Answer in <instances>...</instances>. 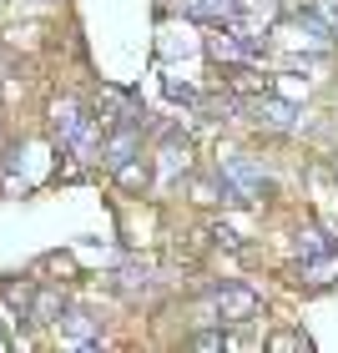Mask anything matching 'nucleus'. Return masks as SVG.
<instances>
[{
    "instance_id": "obj_1",
    "label": "nucleus",
    "mask_w": 338,
    "mask_h": 353,
    "mask_svg": "<svg viewBox=\"0 0 338 353\" xmlns=\"http://www.w3.org/2000/svg\"><path fill=\"white\" fill-rule=\"evenodd\" d=\"M51 132H56L61 147H71L76 157H86V162H91V152H96V121H91L76 101H61V106H56Z\"/></svg>"
},
{
    "instance_id": "obj_2",
    "label": "nucleus",
    "mask_w": 338,
    "mask_h": 353,
    "mask_svg": "<svg viewBox=\"0 0 338 353\" xmlns=\"http://www.w3.org/2000/svg\"><path fill=\"white\" fill-rule=\"evenodd\" d=\"M222 197L228 202H257L263 197V167L252 157H228L222 162Z\"/></svg>"
},
{
    "instance_id": "obj_3",
    "label": "nucleus",
    "mask_w": 338,
    "mask_h": 353,
    "mask_svg": "<svg viewBox=\"0 0 338 353\" xmlns=\"http://www.w3.org/2000/svg\"><path fill=\"white\" fill-rule=\"evenodd\" d=\"M207 303H212L217 323H248V318H257V293L243 283H222L207 293Z\"/></svg>"
},
{
    "instance_id": "obj_4",
    "label": "nucleus",
    "mask_w": 338,
    "mask_h": 353,
    "mask_svg": "<svg viewBox=\"0 0 338 353\" xmlns=\"http://www.w3.org/2000/svg\"><path fill=\"white\" fill-rule=\"evenodd\" d=\"M248 111H252L257 126H272V132H288V126L298 121V106L288 101V96H252Z\"/></svg>"
},
{
    "instance_id": "obj_5",
    "label": "nucleus",
    "mask_w": 338,
    "mask_h": 353,
    "mask_svg": "<svg viewBox=\"0 0 338 353\" xmlns=\"http://www.w3.org/2000/svg\"><path fill=\"white\" fill-rule=\"evenodd\" d=\"M61 328H66V339L81 343V348H96V343H101V318H91L86 308H71L66 318H61Z\"/></svg>"
},
{
    "instance_id": "obj_6",
    "label": "nucleus",
    "mask_w": 338,
    "mask_h": 353,
    "mask_svg": "<svg viewBox=\"0 0 338 353\" xmlns=\"http://www.w3.org/2000/svg\"><path fill=\"white\" fill-rule=\"evenodd\" d=\"M101 152H106V167H126L137 157V121H126L121 132H111V141H106Z\"/></svg>"
},
{
    "instance_id": "obj_7",
    "label": "nucleus",
    "mask_w": 338,
    "mask_h": 353,
    "mask_svg": "<svg viewBox=\"0 0 338 353\" xmlns=\"http://www.w3.org/2000/svg\"><path fill=\"white\" fill-rule=\"evenodd\" d=\"M197 21H207V26H228V21H237V0H192L187 6Z\"/></svg>"
},
{
    "instance_id": "obj_8",
    "label": "nucleus",
    "mask_w": 338,
    "mask_h": 353,
    "mask_svg": "<svg viewBox=\"0 0 338 353\" xmlns=\"http://www.w3.org/2000/svg\"><path fill=\"white\" fill-rule=\"evenodd\" d=\"M147 288H152V268H147V263H126V268H121V293H126V298L147 293Z\"/></svg>"
},
{
    "instance_id": "obj_9",
    "label": "nucleus",
    "mask_w": 338,
    "mask_h": 353,
    "mask_svg": "<svg viewBox=\"0 0 338 353\" xmlns=\"http://www.w3.org/2000/svg\"><path fill=\"white\" fill-rule=\"evenodd\" d=\"M303 263H308V283H333V272H338L333 248H328V252H318V258H303Z\"/></svg>"
},
{
    "instance_id": "obj_10",
    "label": "nucleus",
    "mask_w": 338,
    "mask_h": 353,
    "mask_svg": "<svg viewBox=\"0 0 338 353\" xmlns=\"http://www.w3.org/2000/svg\"><path fill=\"white\" fill-rule=\"evenodd\" d=\"M177 172H187V141L182 147H177V141L162 147V176H177Z\"/></svg>"
},
{
    "instance_id": "obj_11",
    "label": "nucleus",
    "mask_w": 338,
    "mask_h": 353,
    "mask_svg": "<svg viewBox=\"0 0 338 353\" xmlns=\"http://www.w3.org/2000/svg\"><path fill=\"white\" fill-rule=\"evenodd\" d=\"M333 243L318 228H308V232H298V258H318V252H328Z\"/></svg>"
},
{
    "instance_id": "obj_12",
    "label": "nucleus",
    "mask_w": 338,
    "mask_h": 353,
    "mask_svg": "<svg viewBox=\"0 0 338 353\" xmlns=\"http://www.w3.org/2000/svg\"><path fill=\"white\" fill-rule=\"evenodd\" d=\"M222 343H228L222 333H202V339H197V348H222Z\"/></svg>"
},
{
    "instance_id": "obj_13",
    "label": "nucleus",
    "mask_w": 338,
    "mask_h": 353,
    "mask_svg": "<svg viewBox=\"0 0 338 353\" xmlns=\"http://www.w3.org/2000/svg\"><path fill=\"white\" fill-rule=\"evenodd\" d=\"M0 348H6V339H0Z\"/></svg>"
}]
</instances>
